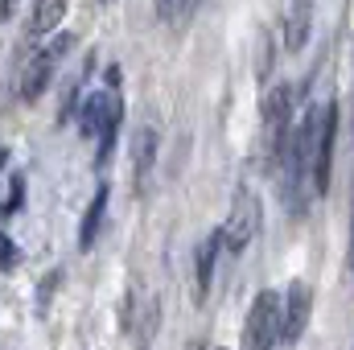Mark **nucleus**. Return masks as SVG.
Segmentation results:
<instances>
[{"instance_id":"obj_1","label":"nucleus","mask_w":354,"mask_h":350,"mask_svg":"<svg viewBox=\"0 0 354 350\" xmlns=\"http://www.w3.org/2000/svg\"><path fill=\"white\" fill-rule=\"evenodd\" d=\"M280 330H284V309H280L276 293L264 288V293L252 301V309H248L239 350H272L276 347V338H280Z\"/></svg>"},{"instance_id":"obj_2","label":"nucleus","mask_w":354,"mask_h":350,"mask_svg":"<svg viewBox=\"0 0 354 350\" xmlns=\"http://www.w3.org/2000/svg\"><path fill=\"white\" fill-rule=\"evenodd\" d=\"M75 33H54L50 37V46L46 50H37V58L25 66V75H21V99H41V91L50 87V79H54V71H58V62L75 50Z\"/></svg>"},{"instance_id":"obj_3","label":"nucleus","mask_w":354,"mask_h":350,"mask_svg":"<svg viewBox=\"0 0 354 350\" xmlns=\"http://www.w3.org/2000/svg\"><path fill=\"white\" fill-rule=\"evenodd\" d=\"M288 91L276 87L264 99V132H260V149H264V165L276 169L284 165V149H288Z\"/></svg>"},{"instance_id":"obj_4","label":"nucleus","mask_w":354,"mask_h":350,"mask_svg":"<svg viewBox=\"0 0 354 350\" xmlns=\"http://www.w3.org/2000/svg\"><path fill=\"white\" fill-rule=\"evenodd\" d=\"M256 227H260V202L252 190H239L235 194V206H231V219L223 227V243L227 252H243L252 239H256Z\"/></svg>"},{"instance_id":"obj_5","label":"nucleus","mask_w":354,"mask_h":350,"mask_svg":"<svg viewBox=\"0 0 354 350\" xmlns=\"http://www.w3.org/2000/svg\"><path fill=\"white\" fill-rule=\"evenodd\" d=\"M334 145H338V103H330V107L322 111V140H317V157H313V190H317V194H330Z\"/></svg>"},{"instance_id":"obj_6","label":"nucleus","mask_w":354,"mask_h":350,"mask_svg":"<svg viewBox=\"0 0 354 350\" xmlns=\"http://www.w3.org/2000/svg\"><path fill=\"white\" fill-rule=\"evenodd\" d=\"M309 309H313L309 284H305V280H292V284H288V301H284V330H280V342H284V347H292V342L305 334Z\"/></svg>"},{"instance_id":"obj_7","label":"nucleus","mask_w":354,"mask_h":350,"mask_svg":"<svg viewBox=\"0 0 354 350\" xmlns=\"http://www.w3.org/2000/svg\"><path fill=\"white\" fill-rule=\"evenodd\" d=\"M124 116V103H120V95L115 91H99V95H91L87 103H83V136H103L107 132V124L111 120H120Z\"/></svg>"},{"instance_id":"obj_8","label":"nucleus","mask_w":354,"mask_h":350,"mask_svg":"<svg viewBox=\"0 0 354 350\" xmlns=\"http://www.w3.org/2000/svg\"><path fill=\"white\" fill-rule=\"evenodd\" d=\"M218 248H223V231H210V235L198 243V264H194V301H198V305H206V297H210Z\"/></svg>"},{"instance_id":"obj_9","label":"nucleus","mask_w":354,"mask_h":350,"mask_svg":"<svg viewBox=\"0 0 354 350\" xmlns=\"http://www.w3.org/2000/svg\"><path fill=\"white\" fill-rule=\"evenodd\" d=\"M309 29H313V0H292L284 12V50L301 54L309 46Z\"/></svg>"},{"instance_id":"obj_10","label":"nucleus","mask_w":354,"mask_h":350,"mask_svg":"<svg viewBox=\"0 0 354 350\" xmlns=\"http://www.w3.org/2000/svg\"><path fill=\"white\" fill-rule=\"evenodd\" d=\"M153 157H157V132L153 128H136V136H132V174H136V185H145V177L153 169Z\"/></svg>"},{"instance_id":"obj_11","label":"nucleus","mask_w":354,"mask_h":350,"mask_svg":"<svg viewBox=\"0 0 354 350\" xmlns=\"http://www.w3.org/2000/svg\"><path fill=\"white\" fill-rule=\"evenodd\" d=\"M66 4H71V0H37L33 21H29V37H46V33H54L58 21L66 17Z\"/></svg>"},{"instance_id":"obj_12","label":"nucleus","mask_w":354,"mask_h":350,"mask_svg":"<svg viewBox=\"0 0 354 350\" xmlns=\"http://www.w3.org/2000/svg\"><path fill=\"white\" fill-rule=\"evenodd\" d=\"M103 210H107V185H99V190H95V198H91L87 219H83V227H79V248H91V243H95L99 223H103Z\"/></svg>"},{"instance_id":"obj_13","label":"nucleus","mask_w":354,"mask_h":350,"mask_svg":"<svg viewBox=\"0 0 354 350\" xmlns=\"http://www.w3.org/2000/svg\"><path fill=\"white\" fill-rule=\"evenodd\" d=\"M157 12H161V21L177 25V21L189 12V0H157Z\"/></svg>"},{"instance_id":"obj_14","label":"nucleus","mask_w":354,"mask_h":350,"mask_svg":"<svg viewBox=\"0 0 354 350\" xmlns=\"http://www.w3.org/2000/svg\"><path fill=\"white\" fill-rule=\"evenodd\" d=\"M21 198H25V190H21V177H17V181H12V194H8V198L0 202V223H4V219H8V214H12V210L21 206Z\"/></svg>"},{"instance_id":"obj_15","label":"nucleus","mask_w":354,"mask_h":350,"mask_svg":"<svg viewBox=\"0 0 354 350\" xmlns=\"http://www.w3.org/2000/svg\"><path fill=\"white\" fill-rule=\"evenodd\" d=\"M17 260H21V248L12 239H0V272H8Z\"/></svg>"},{"instance_id":"obj_16","label":"nucleus","mask_w":354,"mask_h":350,"mask_svg":"<svg viewBox=\"0 0 354 350\" xmlns=\"http://www.w3.org/2000/svg\"><path fill=\"white\" fill-rule=\"evenodd\" d=\"M12 8H17V0H0V21H12Z\"/></svg>"},{"instance_id":"obj_17","label":"nucleus","mask_w":354,"mask_h":350,"mask_svg":"<svg viewBox=\"0 0 354 350\" xmlns=\"http://www.w3.org/2000/svg\"><path fill=\"white\" fill-rule=\"evenodd\" d=\"M351 268H354V206H351Z\"/></svg>"},{"instance_id":"obj_18","label":"nucleus","mask_w":354,"mask_h":350,"mask_svg":"<svg viewBox=\"0 0 354 350\" xmlns=\"http://www.w3.org/2000/svg\"><path fill=\"white\" fill-rule=\"evenodd\" d=\"M4 165H8V153H4V149H0V169H4Z\"/></svg>"}]
</instances>
